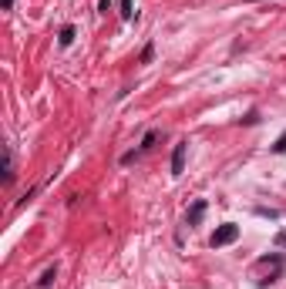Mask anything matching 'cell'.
<instances>
[{"mask_svg":"<svg viewBox=\"0 0 286 289\" xmlns=\"http://www.w3.org/2000/svg\"><path fill=\"white\" fill-rule=\"evenodd\" d=\"M239 239V225H232V222H226V225H219L212 232V249H219V246H229V242H236Z\"/></svg>","mask_w":286,"mask_h":289,"instance_id":"cell-1","label":"cell"},{"mask_svg":"<svg viewBox=\"0 0 286 289\" xmlns=\"http://www.w3.org/2000/svg\"><path fill=\"white\" fill-rule=\"evenodd\" d=\"M185 148H188L185 141L175 144V152H172V175H182L185 172Z\"/></svg>","mask_w":286,"mask_h":289,"instance_id":"cell-2","label":"cell"},{"mask_svg":"<svg viewBox=\"0 0 286 289\" xmlns=\"http://www.w3.org/2000/svg\"><path fill=\"white\" fill-rule=\"evenodd\" d=\"M202 212H205V202L199 199L196 205H192V212H188V225H199V219H202Z\"/></svg>","mask_w":286,"mask_h":289,"instance_id":"cell-3","label":"cell"},{"mask_svg":"<svg viewBox=\"0 0 286 289\" xmlns=\"http://www.w3.org/2000/svg\"><path fill=\"white\" fill-rule=\"evenodd\" d=\"M54 276H57V269H54V266H51L47 273L41 276V282H37V289H51V282H54Z\"/></svg>","mask_w":286,"mask_h":289,"instance_id":"cell-4","label":"cell"},{"mask_svg":"<svg viewBox=\"0 0 286 289\" xmlns=\"http://www.w3.org/2000/svg\"><path fill=\"white\" fill-rule=\"evenodd\" d=\"M57 40H61V47H67V44H71V40H74V27H64V31H61V37H57Z\"/></svg>","mask_w":286,"mask_h":289,"instance_id":"cell-5","label":"cell"},{"mask_svg":"<svg viewBox=\"0 0 286 289\" xmlns=\"http://www.w3.org/2000/svg\"><path fill=\"white\" fill-rule=\"evenodd\" d=\"M155 141H158V131H148V135H145V141H141V152H148V148H152Z\"/></svg>","mask_w":286,"mask_h":289,"instance_id":"cell-6","label":"cell"},{"mask_svg":"<svg viewBox=\"0 0 286 289\" xmlns=\"http://www.w3.org/2000/svg\"><path fill=\"white\" fill-rule=\"evenodd\" d=\"M4 178H14V158H10V152H7V161H4Z\"/></svg>","mask_w":286,"mask_h":289,"instance_id":"cell-7","label":"cell"},{"mask_svg":"<svg viewBox=\"0 0 286 289\" xmlns=\"http://www.w3.org/2000/svg\"><path fill=\"white\" fill-rule=\"evenodd\" d=\"M131 14H135V10H131V0H122V17H125V20H128Z\"/></svg>","mask_w":286,"mask_h":289,"instance_id":"cell-8","label":"cell"},{"mask_svg":"<svg viewBox=\"0 0 286 289\" xmlns=\"http://www.w3.org/2000/svg\"><path fill=\"white\" fill-rule=\"evenodd\" d=\"M152 54H155V47H152V44H148V47L141 51V64H148V61H152Z\"/></svg>","mask_w":286,"mask_h":289,"instance_id":"cell-9","label":"cell"},{"mask_svg":"<svg viewBox=\"0 0 286 289\" xmlns=\"http://www.w3.org/2000/svg\"><path fill=\"white\" fill-rule=\"evenodd\" d=\"M0 7L7 10V7H14V0H0Z\"/></svg>","mask_w":286,"mask_h":289,"instance_id":"cell-10","label":"cell"}]
</instances>
